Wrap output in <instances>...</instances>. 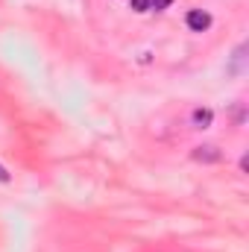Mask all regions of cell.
Wrapping results in <instances>:
<instances>
[{
    "label": "cell",
    "instance_id": "cell-1",
    "mask_svg": "<svg viewBox=\"0 0 249 252\" xmlns=\"http://www.w3.org/2000/svg\"><path fill=\"white\" fill-rule=\"evenodd\" d=\"M211 24H214V18H211V12H205V9H187L185 12V27L190 32H205Z\"/></svg>",
    "mask_w": 249,
    "mask_h": 252
},
{
    "label": "cell",
    "instance_id": "cell-2",
    "mask_svg": "<svg viewBox=\"0 0 249 252\" xmlns=\"http://www.w3.org/2000/svg\"><path fill=\"white\" fill-rule=\"evenodd\" d=\"M193 161H202V164H217L220 158H223V153H220V147H214V144H202V147H193Z\"/></svg>",
    "mask_w": 249,
    "mask_h": 252
},
{
    "label": "cell",
    "instance_id": "cell-3",
    "mask_svg": "<svg viewBox=\"0 0 249 252\" xmlns=\"http://www.w3.org/2000/svg\"><path fill=\"white\" fill-rule=\"evenodd\" d=\"M190 124H193V129H208V126L214 124V109L196 106V109L190 112Z\"/></svg>",
    "mask_w": 249,
    "mask_h": 252
},
{
    "label": "cell",
    "instance_id": "cell-4",
    "mask_svg": "<svg viewBox=\"0 0 249 252\" xmlns=\"http://www.w3.org/2000/svg\"><path fill=\"white\" fill-rule=\"evenodd\" d=\"M244 53H247V44H238V50L232 53V64H229V73H235V76H238V73H244V59H247Z\"/></svg>",
    "mask_w": 249,
    "mask_h": 252
},
{
    "label": "cell",
    "instance_id": "cell-5",
    "mask_svg": "<svg viewBox=\"0 0 249 252\" xmlns=\"http://www.w3.org/2000/svg\"><path fill=\"white\" fill-rule=\"evenodd\" d=\"M129 6H132V12H138V15L150 12V0H129Z\"/></svg>",
    "mask_w": 249,
    "mask_h": 252
},
{
    "label": "cell",
    "instance_id": "cell-6",
    "mask_svg": "<svg viewBox=\"0 0 249 252\" xmlns=\"http://www.w3.org/2000/svg\"><path fill=\"white\" fill-rule=\"evenodd\" d=\"M173 0H150V12H164V6H170Z\"/></svg>",
    "mask_w": 249,
    "mask_h": 252
},
{
    "label": "cell",
    "instance_id": "cell-7",
    "mask_svg": "<svg viewBox=\"0 0 249 252\" xmlns=\"http://www.w3.org/2000/svg\"><path fill=\"white\" fill-rule=\"evenodd\" d=\"M9 182H12V173H9V170L0 164V185H9Z\"/></svg>",
    "mask_w": 249,
    "mask_h": 252
}]
</instances>
